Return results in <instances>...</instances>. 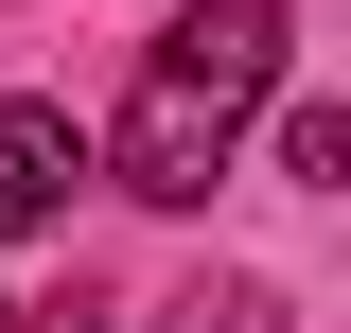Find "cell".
Here are the masks:
<instances>
[{"label":"cell","instance_id":"277c9868","mask_svg":"<svg viewBox=\"0 0 351 333\" xmlns=\"http://www.w3.org/2000/svg\"><path fill=\"white\" fill-rule=\"evenodd\" d=\"M0 333H18V298H0Z\"/></svg>","mask_w":351,"mask_h":333},{"label":"cell","instance_id":"7a4b0ae2","mask_svg":"<svg viewBox=\"0 0 351 333\" xmlns=\"http://www.w3.org/2000/svg\"><path fill=\"white\" fill-rule=\"evenodd\" d=\"M71 123H53V106H18V88H0V246H18V228H53V210H71Z\"/></svg>","mask_w":351,"mask_h":333},{"label":"cell","instance_id":"3957f363","mask_svg":"<svg viewBox=\"0 0 351 333\" xmlns=\"http://www.w3.org/2000/svg\"><path fill=\"white\" fill-rule=\"evenodd\" d=\"M281 175H351V106H281Z\"/></svg>","mask_w":351,"mask_h":333},{"label":"cell","instance_id":"6da1fadb","mask_svg":"<svg viewBox=\"0 0 351 333\" xmlns=\"http://www.w3.org/2000/svg\"><path fill=\"white\" fill-rule=\"evenodd\" d=\"M281 53H299V18H281V0H193V18L158 36V71H141V106H123V193L193 210V193L228 175V140L263 123Z\"/></svg>","mask_w":351,"mask_h":333}]
</instances>
